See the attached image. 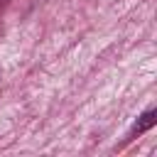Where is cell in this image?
<instances>
[{
    "label": "cell",
    "instance_id": "obj_1",
    "mask_svg": "<svg viewBox=\"0 0 157 157\" xmlns=\"http://www.w3.org/2000/svg\"><path fill=\"white\" fill-rule=\"evenodd\" d=\"M155 123H157V113H155V110H147V113H142L140 120L135 123V132H145V130L152 128Z\"/></svg>",
    "mask_w": 157,
    "mask_h": 157
}]
</instances>
